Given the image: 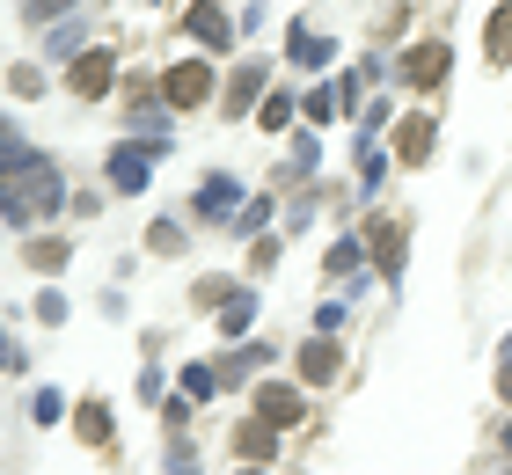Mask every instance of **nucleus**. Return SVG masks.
I'll list each match as a JSON object with an SVG mask.
<instances>
[{
    "mask_svg": "<svg viewBox=\"0 0 512 475\" xmlns=\"http://www.w3.org/2000/svg\"><path fill=\"white\" fill-rule=\"evenodd\" d=\"M52 205H59V169L44 154L8 147V161H0V220H37Z\"/></svg>",
    "mask_w": 512,
    "mask_h": 475,
    "instance_id": "f257e3e1",
    "label": "nucleus"
},
{
    "mask_svg": "<svg viewBox=\"0 0 512 475\" xmlns=\"http://www.w3.org/2000/svg\"><path fill=\"white\" fill-rule=\"evenodd\" d=\"M256 417H264L271 432H293V424L308 417V402H300L293 380H264V388H256Z\"/></svg>",
    "mask_w": 512,
    "mask_h": 475,
    "instance_id": "f03ea898",
    "label": "nucleus"
},
{
    "mask_svg": "<svg viewBox=\"0 0 512 475\" xmlns=\"http://www.w3.org/2000/svg\"><path fill=\"white\" fill-rule=\"evenodd\" d=\"M447 44H410V52L403 59H395V81H403V88H439V81H447Z\"/></svg>",
    "mask_w": 512,
    "mask_h": 475,
    "instance_id": "7ed1b4c3",
    "label": "nucleus"
},
{
    "mask_svg": "<svg viewBox=\"0 0 512 475\" xmlns=\"http://www.w3.org/2000/svg\"><path fill=\"white\" fill-rule=\"evenodd\" d=\"M161 95H169L176 110L205 103V95H213V66H205V59H183V66H169V74H161Z\"/></svg>",
    "mask_w": 512,
    "mask_h": 475,
    "instance_id": "20e7f679",
    "label": "nucleus"
},
{
    "mask_svg": "<svg viewBox=\"0 0 512 475\" xmlns=\"http://www.w3.org/2000/svg\"><path fill=\"white\" fill-rule=\"evenodd\" d=\"M366 249H374V264L388 278H403V220H374L366 227Z\"/></svg>",
    "mask_w": 512,
    "mask_h": 475,
    "instance_id": "39448f33",
    "label": "nucleus"
},
{
    "mask_svg": "<svg viewBox=\"0 0 512 475\" xmlns=\"http://www.w3.org/2000/svg\"><path fill=\"white\" fill-rule=\"evenodd\" d=\"M161 154V139H154V147H118V154H110V183H118V190H147V161Z\"/></svg>",
    "mask_w": 512,
    "mask_h": 475,
    "instance_id": "423d86ee",
    "label": "nucleus"
},
{
    "mask_svg": "<svg viewBox=\"0 0 512 475\" xmlns=\"http://www.w3.org/2000/svg\"><path fill=\"white\" fill-rule=\"evenodd\" d=\"M110 66H118L110 52H81V59H74V95H88V103L110 95Z\"/></svg>",
    "mask_w": 512,
    "mask_h": 475,
    "instance_id": "0eeeda50",
    "label": "nucleus"
},
{
    "mask_svg": "<svg viewBox=\"0 0 512 475\" xmlns=\"http://www.w3.org/2000/svg\"><path fill=\"white\" fill-rule=\"evenodd\" d=\"M432 139H439V132H432V117H425V110H410L403 125H395V154H403V161H425V154H432Z\"/></svg>",
    "mask_w": 512,
    "mask_h": 475,
    "instance_id": "6e6552de",
    "label": "nucleus"
},
{
    "mask_svg": "<svg viewBox=\"0 0 512 475\" xmlns=\"http://www.w3.org/2000/svg\"><path fill=\"white\" fill-rule=\"evenodd\" d=\"M191 37L205 44V52H227V44H235V22H227L220 8H191Z\"/></svg>",
    "mask_w": 512,
    "mask_h": 475,
    "instance_id": "1a4fd4ad",
    "label": "nucleus"
},
{
    "mask_svg": "<svg viewBox=\"0 0 512 475\" xmlns=\"http://www.w3.org/2000/svg\"><path fill=\"white\" fill-rule=\"evenodd\" d=\"M337 359H344V351L330 337H315L308 351H300V380H337Z\"/></svg>",
    "mask_w": 512,
    "mask_h": 475,
    "instance_id": "9d476101",
    "label": "nucleus"
},
{
    "mask_svg": "<svg viewBox=\"0 0 512 475\" xmlns=\"http://www.w3.org/2000/svg\"><path fill=\"white\" fill-rule=\"evenodd\" d=\"M483 52H491V66H512V0L491 15V30H483Z\"/></svg>",
    "mask_w": 512,
    "mask_h": 475,
    "instance_id": "9b49d317",
    "label": "nucleus"
},
{
    "mask_svg": "<svg viewBox=\"0 0 512 475\" xmlns=\"http://www.w3.org/2000/svg\"><path fill=\"white\" fill-rule=\"evenodd\" d=\"M256 95H264V66H235V81H227V110H249L256 103Z\"/></svg>",
    "mask_w": 512,
    "mask_h": 475,
    "instance_id": "f8f14e48",
    "label": "nucleus"
},
{
    "mask_svg": "<svg viewBox=\"0 0 512 475\" xmlns=\"http://www.w3.org/2000/svg\"><path fill=\"white\" fill-rule=\"evenodd\" d=\"M271 446H278V432H271L264 417H256V424H242V432H235V454H242V461H271Z\"/></svg>",
    "mask_w": 512,
    "mask_h": 475,
    "instance_id": "ddd939ff",
    "label": "nucleus"
},
{
    "mask_svg": "<svg viewBox=\"0 0 512 475\" xmlns=\"http://www.w3.org/2000/svg\"><path fill=\"white\" fill-rule=\"evenodd\" d=\"M286 52H293L300 66H322V59H330V52H337V44H330V37H315V30H300V22H293V37H286Z\"/></svg>",
    "mask_w": 512,
    "mask_h": 475,
    "instance_id": "4468645a",
    "label": "nucleus"
},
{
    "mask_svg": "<svg viewBox=\"0 0 512 475\" xmlns=\"http://www.w3.org/2000/svg\"><path fill=\"white\" fill-rule=\"evenodd\" d=\"M74 424H81V439H88V446H103V439H110V410H103V402H81Z\"/></svg>",
    "mask_w": 512,
    "mask_h": 475,
    "instance_id": "2eb2a0df",
    "label": "nucleus"
},
{
    "mask_svg": "<svg viewBox=\"0 0 512 475\" xmlns=\"http://www.w3.org/2000/svg\"><path fill=\"white\" fill-rule=\"evenodd\" d=\"M198 212H213V220H220V212H235V183H227V176H213V183L198 190Z\"/></svg>",
    "mask_w": 512,
    "mask_h": 475,
    "instance_id": "dca6fc26",
    "label": "nucleus"
},
{
    "mask_svg": "<svg viewBox=\"0 0 512 475\" xmlns=\"http://www.w3.org/2000/svg\"><path fill=\"white\" fill-rule=\"evenodd\" d=\"M249 322H256V300H249V293H235V307H220V329H227V337H242Z\"/></svg>",
    "mask_w": 512,
    "mask_h": 475,
    "instance_id": "f3484780",
    "label": "nucleus"
},
{
    "mask_svg": "<svg viewBox=\"0 0 512 475\" xmlns=\"http://www.w3.org/2000/svg\"><path fill=\"white\" fill-rule=\"evenodd\" d=\"M293 125V95H264V132H286Z\"/></svg>",
    "mask_w": 512,
    "mask_h": 475,
    "instance_id": "a211bd4d",
    "label": "nucleus"
},
{
    "mask_svg": "<svg viewBox=\"0 0 512 475\" xmlns=\"http://www.w3.org/2000/svg\"><path fill=\"white\" fill-rule=\"evenodd\" d=\"M213 388H220V373H205V366H183V395H191V402H205Z\"/></svg>",
    "mask_w": 512,
    "mask_h": 475,
    "instance_id": "6ab92c4d",
    "label": "nucleus"
},
{
    "mask_svg": "<svg viewBox=\"0 0 512 475\" xmlns=\"http://www.w3.org/2000/svg\"><path fill=\"white\" fill-rule=\"evenodd\" d=\"M30 264L37 271H59L66 264V242H30Z\"/></svg>",
    "mask_w": 512,
    "mask_h": 475,
    "instance_id": "aec40b11",
    "label": "nucleus"
},
{
    "mask_svg": "<svg viewBox=\"0 0 512 475\" xmlns=\"http://www.w3.org/2000/svg\"><path fill=\"white\" fill-rule=\"evenodd\" d=\"M308 117H315V125H330V117H337V95L315 88V95H308Z\"/></svg>",
    "mask_w": 512,
    "mask_h": 475,
    "instance_id": "412c9836",
    "label": "nucleus"
},
{
    "mask_svg": "<svg viewBox=\"0 0 512 475\" xmlns=\"http://www.w3.org/2000/svg\"><path fill=\"white\" fill-rule=\"evenodd\" d=\"M352 264H359V242H337V249H330V271L344 278V271H352Z\"/></svg>",
    "mask_w": 512,
    "mask_h": 475,
    "instance_id": "4be33fe9",
    "label": "nucleus"
},
{
    "mask_svg": "<svg viewBox=\"0 0 512 475\" xmlns=\"http://www.w3.org/2000/svg\"><path fill=\"white\" fill-rule=\"evenodd\" d=\"M498 395L512 402V344H505V366H498Z\"/></svg>",
    "mask_w": 512,
    "mask_h": 475,
    "instance_id": "5701e85b",
    "label": "nucleus"
},
{
    "mask_svg": "<svg viewBox=\"0 0 512 475\" xmlns=\"http://www.w3.org/2000/svg\"><path fill=\"white\" fill-rule=\"evenodd\" d=\"M59 8H74V0H30V15L44 22V15H59Z\"/></svg>",
    "mask_w": 512,
    "mask_h": 475,
    "instance_id": "b1692460",
    "label": "nucleus"
},
{
    "mask_svg": "<svg viewBox=\"0 0 512 475\" xmlns=\"http://www.w3.org/2000/svg\"><path fill=\"white\" fill-rule=\"evenodd\" d=\"M169 475H198V468H191V461H176V468H169Z\"/></svg>",
    "mask_w": 512,
    "mask_h": 475,
    "instance_id": "393cba45",
    "label": "nucleus"
},
{
    "mask_svg": "<svg viewBox=\"0 0 512 475\" xmlns=\"http://www.w3.org/2000/svg\"><path fill=\"white\" fill-rule=\"evenodd\" d=\"M505 454H512V424H505Z\"/></svg>",
    "mask_w": 512,
    "mask_h": 475,
    "instance_id": "a878e982",
    "label": "nucleus"
}]
</instances>
